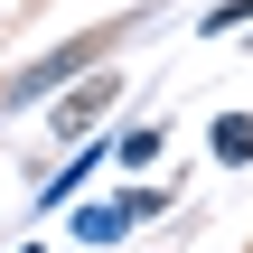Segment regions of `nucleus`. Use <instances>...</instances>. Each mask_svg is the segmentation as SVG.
Returning a JSON list of instances; mask_svg holds the SVG:
<instances>
[{
	"label": "nucleus",
	"mask_w": 253,
	"mask_h": 253,
	"mask_svg": "<svg viewBox=\"0 0 253 253\" xmlns=\"http://www.w3.org/2000/svg\"><path fill=\"white\" fill-rule=\"evenodd\" d=\"M216 160H253V122H216Z\"/></svg>",
	"instance_id": "obj_1"
},
{
	"label": "nucleus",
	"mask_w": 253,
	"mask_h": 253,
	"mask_svg": "<svg viewBox=\"0 0 253 253\" xmlns=\"http://www.w3.org/2000/svg\"><path fill=\"white\" fill-rule=\"evenodd\" d=\"M103 103H113V84H84V94H75V103H66V131H75V122H94V113H103Z\"/></svg>",
	"instance_id": "obj_2"
}]
</instances>
